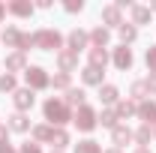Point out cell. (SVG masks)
Listing matches in <instances>:
<instances>
[{
    "mask_svg": "<svg viewBox=\"0 0 156 153\" xmlns=\"http://www.w3.org/2000/svg\"><path fill=\"white\" fill-rule=\"evenodd\" d=\"M42 117L48 126L54 129H66V123H72V108L63 102V96H48L42 102Z\"/></svg>",
    "mask_w": 156,
    "mask_h": 153,
    "instance_id": "1",
    "label": "cell"
},
{
    "mask_svg": "<svg viewBox=\"0 0 156 153\" xmlns=\"http://www.w3.org/2000/svg\"><path fill=\"white\" fill-rule=\"evenodd\" d=\"M33 48H39V51H63L66 36L54 27H39V30H33Z\"/></svg>",
    "mask_w": 156,
    "mask_h": 153,
    "instance_id": "2",
    "label": "cell"
},
{
    "mask_svg": "<svg viewBox=\"0 0 156 153\" xmlns=\"http://www.w3.org/2000/svg\"><path fill=\"white\" fill-rule=\"evenodd\" d=\"M72 126H75L78 132L90 135L99 126V111L93 108V105H81V108H75V111H72Z\"/></svg>",
    "mask_w": 156,
    "mask_h": 153,
    "instance_id": "3",
    "label": "cell"
},
{
    "mask_svg": "<svg viewBox=\"0 0 156 153\" xmlns=\"http://www.w3.org/2000/svg\"><path fill=\"white\" fill-rule=\"evenodd\" d=\"M24 81H27V87H30L33 93H36V90H48V87H51V75H48L42 66H27Z\"/></svg>",
    "mask_w": 156,
    "mask_h": 153,
    "instance_id": "4",
    "label": "cell"
},
{
    "mask_svg": "<svg viewBox=\"0 0 156 153\" xmlns=\"http://www.w3.org/2000/svg\"><path fill=\"white\" fill-rule=\"evenodd\" d=\"M111 63H114V69H120V72H129L132 63H135L132 48H129V45H117V48H111Z\"/></svg>",
    "mask_w": 156,
    "mask_h": 153,
    "instance_id": "5",
    "label": "cell"
},
{
    "mask_svg": "<svg viewBox=\"0 0 156 153\" xmlns=\"http://www.w3.org/2000/svg\"><path fill=\"white\" fill-rule=\"evenodd\" d=\"M66 48H69L72 54H81L84 48L90 51V33H87V30H81V27L69 30V33H66Z\"/></svg>",
    "mask_w": 156,
    "mask_h": 153,
    "instance_id": "6",
    "label": "cell"
},
{
    "mask_svg": "<svg viewBox=\"0 0 156 153\" xmlns=\"http://www.w3.org/2000/svg\"><path fill=\"white\" fill-rule=\"evenodd\" d=\"M12 105H15V111H21V114H27L33 105H36V93L30 90V87H18L15 93H12Z\"/></svg>",
    "mask_w": 156,
    "mask_h": 153,
    "instance_id": "7",
    "label": "cell"
},
{
    "mask_svg": "<svg viewBox=\"0 0 156 153\" xmlns=\"http://www.w3.org/2000/svg\"><path fill=\"white\" fill-rule=\"evenodd\" d=\"M6 12L15 15V18H30L36 12V3H30V0H12V3H6Z\"/></svg>",
    "mask_w": 156,
    "mask_h": 153,
    "instance_id": "8",
    "label": "cell"
},
{
    "mask_svg": "<svg viewBox=\"0 0 156 153\" xmlns=\"http://www.w3.org/2000/svg\"><path fill=\"white\" fill-rule=\"evenodd\" d=\"M81 84H84V87H102V84H105V69L84 66V69H81Z\"/></svg>",
    "mask_w": 156,
    "mask_h": 153,
    "instance_id": "9",
    "label": "cell"
},
{
    "mask_svg": "<svg viewBox=\"0 0 156 153\" xmlns=\"http://www.w3.org/2000/svg\"><path fill=\"white\" fill-rule=\"evenodd\" d=\"M129 141H135V135H132V129H129L126 123H120V126H114V129H111V144H114L117 150H123Z\"/></svg>",
    "mask_w": 156,
    "mask_h": 153,
    "instance_id": "10",
    "label": "cell"
},
{
    "mask_svg": "<svg viewBox=\"0 0 156 153\" xmlns=\"http://www.w3.org/2000/svg\"><path fill=\"white\" fill-rule=\"evenodd\" d=\"M99 18H102V27H120V24H123V12H120V9H117L114 3H108V6H102V15H99Z\"/></svg>",
    "mask_w": 156,
    "mask_h": 153,
    "instance_id": "11",
    "label": "cell"
},
{
    "mask_svg": "<svg viewBox=\"0 0 156 153\" xmlns=\"http://www.w3.org/2000/svg\"><path fill=\"white\" fill-rule=\"evenodd\" d=\"M57 69H60V72H66V75H72V72L78 69V54H72L69 48L57 51Z\"/></svg>",
    "mask_w": 156,
    "mask_h": 153,
    "instance_id": "12",
    "label": "cell"
},
{
    "mask_svg": "<svg viewBox=\"0 0 156 153\" xmlns=\"http://www.w3.org/2000/svg\"><path fill=\"white\" fill-rule=\"evenodd\" d=\"M90 33V48H108L111 45V30L108 27H93V30H87Z\"/></svg>",
    "mask_w": 156,
    "mask_h": 153,
    "instance_id": "13",
    "label": "cell"
},
{
    "mask_svg": "<svg viewBox=\"0 0 156 153\" xmlns=\"http://www.w3.org/2000/svg\"><path fill=\"white\" fill-rule=\"evenodd\" d=\"M27 54H21V51H12V54H6V72L9 75H15V72H27Z\"/></svg>",
    "mask_w": 156,
    "mask_h": 153,
    "instance_id": "14",
    "label": "cell"
},
{
    "mask_svg": "<svg viewBox=\"0 0 156 153\" xmlns=\"http://www.w3.org/2000/svg\"><path fill=\"white\" fill-rule=\"evenodd\" d=\"M108 63H111L108 48H90V51H87V66H93V69H105Z\"/></svg>",
    "mask_w": 156,
    "mask_h": 153,
    "instance_id": "15",
    "label": "cell"
},
{
    "mask_svg": "<svg viewBox=\"0 0 156 153\" xmlns=\"http://www.w3.org/2000/svg\"><path fill=\"white\" fill-rule=\"evenodd\" d=\"M129 15H132V18H129L132 27H144V24H150V21H153V12H150L147 6H141V3H135V6L129 9Z\"/></svg>",
    "mask_w": 156,
    "mask_h": 153,
    "instance_id": "16",
    "label": "cell"
},
{
    "mask_svg": "<svg viewBox=\"0 0 156 153\" xmlns=\"http://www.w3.org/2000/svg\"><path fill=\"white\" fill-rule=\"evenodd\" d=\"M138 120L141 123H147V126H153L156 129V102H150V99H144V102H138Z\"/></svg>",
    "mask_w": 156,
    "mask_h": 153,
    "instance_id": "17",
    "label": "cell"
},
{
    "mask_svg": "<svg viewBox=\"0 0 156 153\" xmlns=\"http://www.w3.org/2000/svg\"><path fill=\"white\" fill-rule=\"evenodd\" d=\"M6 126H9V132H30V129H33V126H30V117L21 114V111L6 117Z\"/></svg>",
    "mask_w": 156,
    "mask_h": 153,
    "instance_id": "18",
    "label": "cell"
},
{
    "mask_svg": "<svg viewBox=\"0 0 156 153\" xmlns=\"http://www.w3.org/2000/svg\"><path fill=\"white\" fill-rule=\"evenodd\" d=\"M63 102L75 111V108H81V105H87V93H84V87H69L66 93H63Z\"/></svg>",
    "mask_w": 156,
    "mask_h": 153,
    "instance_id": "19",
    "label": "cell"
},
{
    "mask_svg": "<svg viewBox=\"0 0 156 153\" xmlns=\"http://www.w3.org/2000/svg\"><path fill=\"white\" fill-rule=\"evenodd\" d=\"M99 102H102L105 108H114L117 102H120V90H117L114 84H102V87H99Z\"/></svg>",
    "mask_w": 156,
    "mask_h": 153,
    "instance_id": "20",
    "label": "cell"
},
{
    "mask_svg": "<svg viewBox=\"0 0 156 153\" xmlns=\"http://www.w3.org/2000/svg\"><path fill=\"white\" fill-rule=\"evenodd\" d=\"M114 114H117V120H129V117L138 114V105L132 102V99H120V102L114 105Z\"/></svg>",
    "mask_w": 156,
    "mask_h": 153,
    "instance_id": "21",
    "label": "cell"
},
{
    "mask_svg": "<svg viewBox=\"0 0 156 153\" xmlns=\"http://www.w3.org/2000/svg\"><path fill=\"white\" fill-rule=\"evenodd\" d=\"M30 135H33V141H36V144H51L54 126H48V123H36V126L30 129Z\"/></svg>",
    "mask_w": 156,
    "mask_h": 153,
    "instance_id": "22",
    "label": "cell"
},
{
    "mask_svg": "<svg viewBox=\"0 0 156 153\" xmlns=\"http://www.w3.org/2000/svg\"><path fill=\"white\" fill-rule=\"evenodd\" d=\"M21 36H24V30H18L15 24H9V27H6V30L0 33V42H6V48H18Z\"/></svg>",
    "mask_w": 156,
    "mask_h": 153,
    "instance_id": "23",
    "label": "cell"
},
{
    "mask_svg": "<svg viewBox=\"0 0 156 153\" xmlns=\"http://www.w3.org/2000/svg\"><path fill=\"white\" fill-rule=\"evenodd\" d=\"M117 36H120V45H132L138 39V27H132L129 21H123V24L117 27Z\"/></svg>",
    "mask_w": 156,
    "mask_h": 153,
    "instance_id": "24",
    "label": "cell"
},
{
    "mask_svg": "<svg viewBox=\"0 0 156 153\" xmlns=\"http://www.w3.org/2000/svg\"><path fill=\"white\" fill-rule=\"evenodd\" d=\"M72 153H102V144H99L96 138H81L75 147H72Z\"/></svg>",
    "mask_w": 156,
    "mask_h": 153,
    "instance_id": "25",
    "label": "cell"
},
{
    "mask_svg": "<svg viewBox=\"0 0 156 153\" xmlns=\"http://www.w3.org/2000/svg\"><path fill=\"white\" fill-rule=\"evenodd\" d=\"M132 135H135V144H138V147H147V144L153 141V126L141 123V126H138V129H135Z\"/></svg>",
    "mask_w": 156,
    "mask_h": 153,
    "instance_id": "26",
    "label": "cell"
},
{
    "mask_svg": "<svg viewBox=\"0 0 156 153\" xmlns=\"http://www.w3.org/2000/svg\"><path fill=\"white\" fill-rule=\"evenodd\" d=\"M129 99L132 102H144V99H150V93H147V84L144 81H132V87H129Z\"/></svg>",
    "mask_w": 156,
    "mask_h": 153,
    "instance_id": "27",
    "label": "cell"
},
{
    "mask_svg": "<svg viewBox=\"0 0 156 153\" xmlns=\"http://www.w3.org/2000/svg\"><path fill=\"white\" fill-rule=\"evenodd\" d=\"M99 126H105V129H114V126H120V120H117L114 108H102V111H99Z\"/></svg>",
    "mask_w": 156,
    "mask_h": 153,
    "instance_id": "28",
    "label": "cell"
},
{
    "mask_svg": "<svg viewBox=\"0 0 156 153\" xmlns=\"http://www.w3.org/2000/svg\"><path fill=\"white\" fill-rule=\"evenodd\" d=\"M51 147H54V150H66V147H69V132H66V129H54Z\"/></svg>",
    "mask_w": 156,
    "mask_h": 153,
    "instance_id": "29",
    "label": "cell"
},
{
    "mask_svg": "<svg viewBox=\"0 0 156 153\" xmlns=\"http://www.w3.org/2000/svg\"><path fill=\"white\" fill-rule=\"evenodd\" d=\"M51 87L66 93V90L72 87V75H66V72H57V75H51Z\"/></svg>",
    "mask_w": 156,
    "mask_h": 153,
    "instance_id": "30",
    "label": "cell"
},
{
    "mask_svg": "<svg viewBox=\"0 0 156 153\" xmlns=\"http://www.w3.org/2000/svg\"><path fill=\"white\" fill-rule=\"evenodd\" d=\"M18 90V78L9 75V72H3L0 75V93H15Z\"/></svg>",
    "mask_w": 156,
    "mask_h": 153,
    "instance_id": "31",
    "label": "cell"
},
{
    "mask_svg": "<svg viewBox=\"0 0 156 153\" xmlns=\"http://www.w3.org/2000/svg\"><path fill=\"white\" fill-rule=\"evenodd\" d=\"M144 66H147L150 72H156V45H150V48L144 51Z\"/></svg>",
    "mask_w": 156,
    "mask_h": 153,
    "instance_id": "32",
    "label": "cell"
},
{
    "mask_svg": "<svg viewBox=\"0 0 156 153\" xmlns=\"http://www.w3.org/2000/svg\"><path fill=\"white\" fill-rule=\"evenodd\" d=\"M63 9H66L69 15H78V12H84V0H66Z\"/></svg>",
    "mask_w": 156,
    "mask_h": 153,
    "instance_id": "33",
    "label": "cell"
},
{
    "mask_svg": "<svg viewBox=\"0 0 156 153\" xmlns=\"http://www.w3.org/2000/svg\"><path fill=\"white\" fill-rule=\"evenodd\" d=\"M18 153H42V144H36V141H24L18 147Z\"/></svg>",
    "mask_w": 156,
    "mask_h": 153,
    "instance_id": "34",
    "label": "cell"
},
{
    "mask_svg": "<svg viewBox=\"0 0 156 153\" xmlns=\"http://www.w3.org/2000/svg\"><path fill=\"white\" fill-rule=\"evenodd\" d=\"M144 84H147V93L156 96V72H150V75L144 78Z\"/></svg>",
    "mask_w": 156,
    "mask_h": 153,
    "instance_id": "35",
    "label": "cell"
},
{
    "mask_svg": "<svg viewBox=\"0 0 156 153\" xmlns=\"http://www.w3.org/2000/svg\"><path fill=\"white\" fill-rule=\"evenodd\" d=\"M0 153H18V147L9 144V141H3V144H0Z\"/></svg>",
    "mask_w": 156,
    "mask_h": 153,
    "instance_id": "36",
    "label": "cell"
},
{
    "mask_svg": "<svg viewBox=\"0 0 156 153\" xmlns=\"http://www.w3.org/2000/svg\"><path fill=\"white\" fill-rule=\"evenodd\" d=\"M3 141H9V126H6V123H0V144H3Z\"/></svg>",
    "mask_w": 156,
    "mask_h": 153,
    "instance_id": "37",
    "label": "cell"
},
{
    "mask_svg": "<svg viewBox=\"0 0 156 153\" xmlns=\"http://www.w3.org/2000/svg\"><path fill=\"white\" fill-rule=\"evenodd\" d=\"M6 15H9V12H6V3H0V21L6 18Z\"/></svg>",
    "mask_w": 156,
    "mask_h": 153,
    "instance_id": "38",
    "label": "cell"
},
{
    "mask_svg": "<svg viewBox=\"0 0 156 153\" xmlns=\"http://www.w3.org/2000/svg\"><path fill=\"white\" fill-rule=\"evenodd\" d=\"M135 153H153V150H150V147H138Z\"/></svg>",
    "mask_w": 156,
    "mask_h": 153,
    "instance_id": "39",
    "label": "cell"
},
{
    "mask_svg": "<svg viewBox=\"0 0 156 153\" xmlns=\"http://www.w3.org/2000/svg\"><path fill=\"white\" fill-rule=\"evenodd\" d=\"M102 153H123V150H117V147H108V150H102Z\"/></svg>",
    "mask_w": 156,
    "mask_h": 153,
    "instance_id": "40",
    "label": "cell"
},
{
    "mask_svg": "<svg viewBox=\"0 0 156 153\" xmlns=\"http://www.w3.org/2000/svg\"><path fill=\"white\" fill-rule=\"evenodd\" d=\"M147 9H150V12H156V0H150V6H147Z\"/></svg>",
    "mask_w": 156,
    "mask_h": 153,
    "instance_id": "41",
    "label": "cell"
},
{
    "mask_svg": "<svg viewBox=\"0 0 156 153\" xmlns=\"http://www.w3.org/2000/svg\"><path fill=\"white\" fill-rule=\"evenodd\" d=\"M51 153H63V150H51Z\"/></svg>",
    "mask_w": 156,
    "mask_h": 153,
    "instance_id": "42",
    "label": "cell"
},
{
    "mask_svg": "<svg viewBox=\"0 0 156 153\" xmlns=\"http://www.w3.org/2000/svg\"><path fill=\"white\" fill-rule=\"evenodd\" d=\"M153 138H156V129H153Z\"/></svg>",
    "mask_w": 156,
    "mask_h": 153,
    "instance_id": "43",
    "label": "cell"
}]
</instances>
